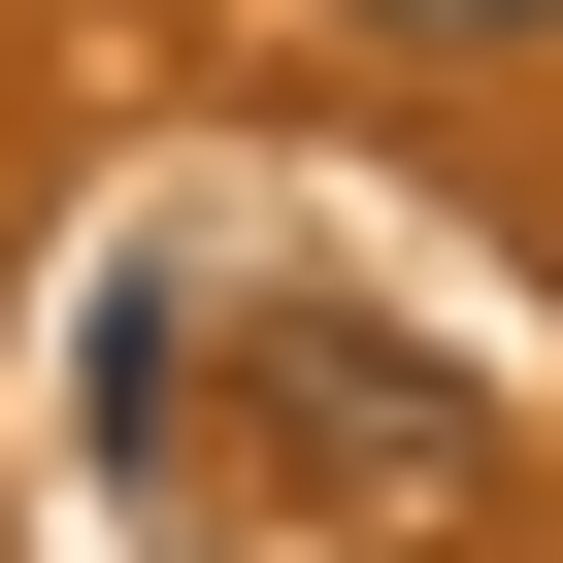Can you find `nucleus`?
<instances>
[{
	"label": "nucleus",
	"mask_w": 563,
	"mask_h": 563,
	"mask_svg": "<svg viewBox=\"0 0 563 563\" xmlns=\"http://www.w3.org/2000/svg\"><path fill=\"white\" fill-rule=\"evenodd\" d=\"M332 34H431V67H497V34H563V0H332Z\"/></svg>",
	"instance_id": "obj_1"
}]
</instances>
